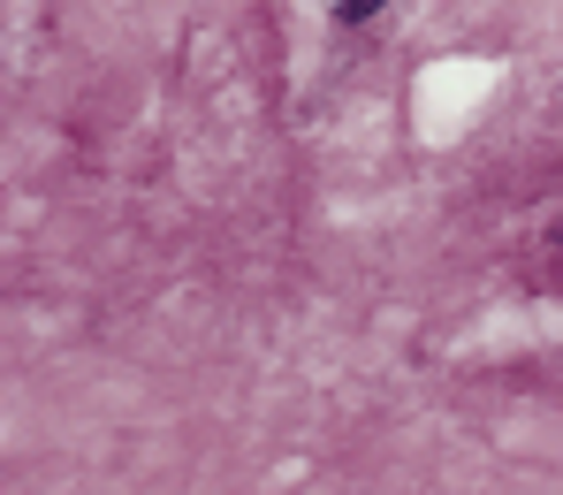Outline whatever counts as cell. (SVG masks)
<instances>
[{"instance_id": "1", "label": "cell", "mask_w": 563, "mask_h": 495, "mask_svg": "<svg viewBox=\"0 0 563 495\" xmlns=\"http://www.w3.org/2000/svg\"><path fill=\"white\" fill-rule=\"evenodd\" d=\"M374 8H380V0H335V15H343V23H366Z\"/></svg>"}]
</instances>
